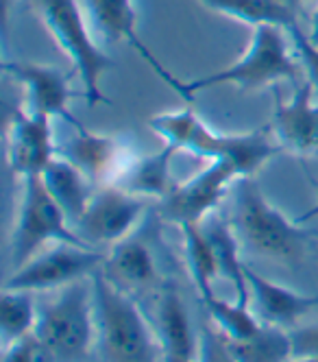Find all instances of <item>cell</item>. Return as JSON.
<instances>
[{
    "mask_svg": "<svg viewBox=\"0 0 318 362\" xmlns=\"http://www.w3.org/2000/svg\"><path fill=\"white\" fill-rule=\"evenodd\" d=\"M179 229L183 234V251H185V262H188L190 277L199 291V297L205 299L209 295H214V279L220 275L214 247H211V240L203 223H188L181 225Z\"/></svg>",
    "mask_w": 318,
    "mask_h": 362,
    "instance_id": "22",
    "label": "cell"
},
{
    "mask_svg": "<svg viewBox=\"0 0 318 362\" xmlns=\"http://www.w3.org/2000/svg\"><path fill=\"white\" fill-rule=\"evenodd\" d=\"M88 18L96 31L110 42H124L153 68V72L179 96L183 94V79L175 76L162 62L153 55V50L138 35V11L134 0H83Z\"/></svg>",
    "mask_w": 318,
    "mask_h": 362,
    "instance_id": "13",
    "label": "cell"
},
{
    "mask_svg": "<svg viewBox=\"0 0 318 362\" xmlns=\"http://www.w3.org/2000/svg\"><path fill=\"white\" fill-rule=\"evenodd\" d=\"M199 362H235V358H233V354L229 349V341L216 327L214 329L205 327L203 339H201Z\"/></svg>",
    "mask_w": 318,
    "mask_h": 362,
    "instance_id": "29",
    "label": "cell"
},
{
    "mask_svg": "<svg viewBox=\"0 0 318 362\" xmlns=\"http://www.w3.org/2000/svg\"><path fill=\"white\" fill-rule=\"evenodd\" d=\"M52 118L20 110L11 116L7 127V162L16 177H37L57 158Z\"/></svg>",
    "mask_w": 318,
    "mask_h": 362,
    "instance_id": "12",
    "label": "cell"
},
{
    "mask_svg": "<svg viewBox=\"0 0 318 362\" xmlns=\"http://www.w3.org/2000/svg\"><path fill=\"white\" fill-rule=\"evenodd\" d=\"M151 132L164 138L179 151H190L207 160H227L245 177H255L279 151H283L271 129H257L249 134H218L192 107L179 112H162L148 118Z\"/></svg>",
    "mask_w": 318,
    "mask_h": 362,
    "instance_id": "1",
    "label": "cell"
},
{
    "mask_svg": "<svg viewBox=\"0 0 318 362\" xmlns=\"http://www.w3.org/2000/svg\"><path fill=\"white\" fill-rule=\"evenodd\" d=\"M235 362H283L293 358L290 334L277 325L264 323L257 334L245 341H229Z\"/></svg>",
    "mask_w": 318,
    "mask_h": 362,
    "instance_id": "24",
    "label": "cell"
},
{
    "mask_svg": "<svg viewBox=\"0 0 318 362\" xmlns=\"http://www.w3.org/2000/svg\"><path fill=\"white\" fill-rule=\"evenodd\" d=\"M157 336L162 347V360H199L201 341L196 339L188 308L177 288L166 286L157 305Z\"/></svg>",
    "mask_w": 318,
    "mask_h": 362,
    "instance_id": "16",
    "label": "cell"
},
{
    "mask_svg": "<svg viewBox=\"0 0 318 362\" xmlns=\"http://www.w3.org/2000/svg\"><path fill=\"white\" fill-rule=\"evenodd\" d=\"M307 40L318 48V7H316V11H314V16H312V29H310V33H307Z\"/></svg>",
    "mask_w": 318,
    "mask_h": 362,
    "instance_id": "32",
    "label": "cell"
},
{
    "mask_svg": "<svg viewBox=\"0 0 318 362\" xmlns=\"http://www.w3.org/2000/svg\"><path fill=\"white\" fill-rule=\"evenodd\" d=\"M61 153L94 184H114L131 160L116 138L88 132L86 127L78 129L76 136L61 148Z\"/></svg>",
    "mask_w": 318,
    "mask_h": 362,
    "instance_id": "15",
    "label": "cell"
},
{
    "mask_svg": "<svg viewBox=\"0 0 318 362\" xmlns=\"http://www.w3.org/2000/svg\"><path fill=\"white\" fill-rule=\"evenodd\" d=\"M3 70L9 72L13 79L26 90V110L48 116V118H64L74 127V132L83 129L70 110V98L74 92L70 90L68 72L33 62H3Z\"/></svg>",
    "mask_w": 318,
    "mask_h": 362,
    "instance_id": "11",
    "label": "cell"
},
{
    "mask_svg": "<svg viewBox=\"0 0 318 362\" xmlns=\"http://www.w3.org/2000/svg\"><path fill=\"white\" fill-rule=\"evenodd\" d=\"M240 179L233 164L227 160H211L201 173L188 181L175 184V188L162 199V216L175 225L203 223L214 214L225 192L233 181Z\"/></svg>",
    "mask_w": 318,
    "mask_h": 362,
    "instance_id": "9",
    "label": "cell"
},
{
    "mask_svg": "<svg viewBox=\"0 0 318 362\" xmlns=\"http://www.w3.org/2000/svg\"><path fill=\"white\" fill-rule=\"evenodd\" d=\"M312 186L316 188V197H318V181H312ZM318 216V201L312 205V208L305 212V214H301L299 218H297V223H305V221H312V218H316Z\"/></svg>",
    "mask_w": 318,
    "mask_h": 362,
    "instance_id": "31",
    "label": "cell"
},
{
    "mask_svg": "<svg viewBox=\"0 0 318 362\" xmlns=\"http://www.w3.org/2000/svg\"><path fill=\"white\" fill-rule=\"evenodd\" d=\"M90 245L70 227L68 214L46 190L42 175L22 179V199L11 231V264L20 269L44 245Z\"/></svg>",
    "mask_w": 318,
    "mask_h": 362,
    "instance_id": "7",
    "label": "cell"
},
{
    "mask_svg": "<svg viewBox=\"0 0 318 362\" xmlns=\"http://www.w3.org/2000/svg\"><path fill=\"white\" fill-rule=\"evenodd\" d=\"M199 3L209 11L245 22L253 29L273 24V27L288 31L290 27L299 24V11L279 3V0H199Z\"/></svg>",
    "mask_w": 318,
    "mask_h": 362,
    "instance_id": "21",
    "label": "cell"
},
{
    "mask_svg": "<svg viewBox=\"0 0 318 362\" xmlns=\"http://www.w3.org/2000/svg\"><path fill=\"white\" fill-rule=\"evenodd\" d=\"M288 33L293 35L295 42V50H297V57L301 59L305 74H307V81L314 86V90L318 92V48L307 40V33H303V29L299 24L290 27Z\"/></svg>",
    "mask_w": 318,
    "mask_h": 362,
    "instance_id": "28",
    "label": "cell"
},
{
    "mask_svg": "<svg viewBox=\"0 0 318 362\" xmlns=\"http://www.w3.org/2000/svg\"><path fill=\"white\" fill-rule=\"evenodd\" d=\"M90 281L98 339L107 362H157V341L140 305L100 269Z\"/></svg>",
    "mask_w": 318,
    "mask_h": 362,
    "instance_id": "2",
    "label": "cell"
},
{
    "mask_svg": "<svg viewBox=\"0 0 318 362\" xmlns=\"http://www.w3.org/2000/svg\"><path fill=\"white\" fill-rule=\"evenodd\" d=\"M179 148L172 144H164L157 153L142 155V158H131L129 164L122 168L114 186L138 194L142 199H159L162 201L172 188V160Z\"/></svg>",
    "mask_w": 318,
    "mask_h": 362,
    "instance_id": "18",
    "label": "cell"
},
{
    "mask_svg": "<svg viewBox=\"0 0 318 362\" xmlns=\"http://www.w3.org/2000/svg\"><path fill=\"white\" fill-rule=\"evenodd\" d=\"M146 210V201L120 186L105 184L94 192L76 231L90 245H118L136 231Z\"/></svg>",
    "mask_w": 318,
    "mask_h": 362,
    "instance_id": "10",
    "label": "cell"
},
{
    "mask_svg": "<svg viewBox=\"0 0 318 362\" xmlns=\"http://www.w3.org/2000/svg\"><path fill=\"white\" fill-rule=\"evenodd\" d=\"M205 231L214 247L216 260H218V271L223 277H227L233 288H235V299L240 301H251V291L247 281V264L240 260V236H237L235 227L220 218V216H207L203 221Z\"/></svg>",
    "mask_w": 318,
    "mask_h": 362,
    "instance_id": "20",
    "label": "cell"
},
{
    "mask_svg": "<svg viewBox=\"0 0 318 362\" xmlns=\"http://www.w3.org/2000/svg\"><path fill=\"white\" fill-rule=\"evenodd\" d=\"M40 310L35 305L33 293L3 288L0 295V327H3L5 345L35 334Z\"/></svg>",
    "mask_w": 318,
    "mask_h": 362,
    "instance_id": "26",
    "label": "cell"
},
{
    "mask_svg": "<svg viewBox=\"0 0 318 362\" xmlns=\"http://www.w3.org/2000/svg\"><path fill=\"white\" fill-rule=\"evenodd\" d=\"M110 277L129 286H151L157 281V262L153 251L136 238H126L114 245L110 255Z\"/></svg>",
    "mask_w": 318,
    "mask_h": 362,
    "instance_id": "23",
    "label": "cell"
},
{
    "mask_svg": "<svg viewBox=\"0 0 318 362\" xmlns=\"http://www.w3.org/2000/svg\"><path fill=\"white\" fill-rule=\"evenodd\" d=\"M247 281L251 299L257 305V313L269 325L285 327L293 325L299 317L318 305V295H303L293 288H285L281 284L271 281L247 267Z\"/></svg>",
    "mask_w": 318,
    "mask_h": 362,
    "instance_id": "17",
    "label": "cell"
},
{
    "mask_svg": "<svg viewBox=\"0 0 318 362\" xmlns=\"http://www.w3.org/2000/svg\"><path fill=\"white\" fill-rule=\"evenodd\" d=\"M162 362H199V360H172V358H164Z\"/></svg>",
    "mask_w": 318,
    "mask_h": 362,
    "instance_id": "35",
    "label": "cell"
},
{
    "mask_svg": "<svg viewBox=\"0 0 318 362\" xmlns=\"http://www.w3.org/2000/svg\"><path fill=\"white\" fill-rule=\"evenodd\" d=\"M42 181L46 190L50 192V197L61 205V210L68 214V218L74 225L81 221V216L86 214L88 205L96 192L92 188L94 181L66 158L52 160L42 173Z\"/></svg>",
    "mask_w": 318,
    "mask_h": 362,
    "instance_id": "19",
    "label": "cell"
},
{
    "mask_svg": "<svg viewBox=\"0 0 318 362\" xmlns=\"http://www.w3.org/2000/svg\"><path fill=\"white\" fill-rule=\"evenodd\" d=\"M297 76V62L293 59L285 29L264 24L253 29L251 44L247 53L240 55L231 66L209 72L196 79H183V94L185 103H192L196 92L216 88V86H235L240 90H259L273 86L277 81H293Z\"/></svg>",
    "mask_w": 318,
    "mask_h": 362,
    "instance_id": "4",
    "label": "cell"
},
{
    "mask_svg": "<svg viewBox=\"0 0 318 362\" xmlns=\"http://www.w3.org/2000/svg\"><path fill=\"white\" fill-rule=\"evenodd\" d=\"M102 264L105 255L90 249V245H55L44 253L33 255L20 269H13L3 288L29 293L66 288L74 281L92 277Z\"/></svg>",
    "mask_w": 318,
    "mask_h": 362,
    "instance_id": "8",
    "label": "cell"
},
{
    "mask_svg": "<svg viewBox=\"0 0 318 362\" xmlns=\"http://www.w3.org/2000/svg\"><path fill=\"white\" fill-rule=\"evenodd\" d=\"M279 3H283V5H288V7H293V9L299 11V7H301L303 3H307V0H279Z\"/></svg>",
    "mask_w": 318,
    "mask_h": 362,
    "instance_id": "33",
    "label": "cell"
},
{
    "mask_svg": "<svg viewBox=\"0 0 318 362\" xmlns=\"http://www.w3.org/2000/svg\"><path fill=\"white\" fill-rule=\"evenodd\" d=\"M3 362H57V358L35 334H29L5 345Z\"/></svg>",
    "mask_w": 318,
    "mask_h": 362,
    "instance_id": "27",
    "label": "cell"
},
{
    "mask_svg": "<svg viewBox=\"0 0 318 362\" xmlns=\"http://www.w3.org/2000/svg\"><path fill=\"white\" fill-rule=\"evenodd\" d=\"M33 7L48 35L72 62L76 76L81 79L88 107L92 110L98 103H110L100 90V79L114 68V62L94 42L86 7H81L78 0H33Z\"/></svg>",
    "mask_w": 318,
    "mask_h": 362,
    "instance_id": "3",
    "label": "cell"
},
{
    "mask_svg": "<svg viewBox=\"0 0 318 362\" xmlns=\"http://www.w3.org/2000/svg\"><path fill=\"white\" fill-rule=\"evenodd\" d=\"M205 303V310L209 319L214 321L216 329L225 336L227 341H245V339H251L253 334L259 332V327L264 323H259L255 319V315L251 313V308L247 301H227V299H220L216 293L209 295L203 299Z\"/></svg>",
    "mask_w": 318,
    "mask_h": 362,
    "instance_id": "25",
    "label": "cell"
},
{
    "mask_svg": "<svg viewBox=\"0 0 318 362\" xmlns=\"http://www.w3.org/2000/svg\"><path fill=\"white\" fill-rule=\"evenodd\" d=\"M290 343H293V356L318 360V323L290 332Z\"/></svg>",
    "mask_w": 318,
    "mask_h": 362,
    "instance_id": "30",
    "label": "cell"
},
{
    "mask_svg": "<svg viewBox=\"0 0 318 362\" xmlns=\"http://www.w3.org/2000/svg\"><path fill=\"white\" fill-rule=\"evenodd\" d=\"M271 132L277 144L290 153H318V100H314V86L307 79L288 103L275 92Z\"/></svg>",
    "mask_w": 318,
    "mask_h": 362,
    "instance_id": "14",
    "label": "cell"
},
{
    "mask_svg": "<svg viewBox=\"0 0 318 362\" xmlns=\"http://www.w3.org/2000/svg\"><path fill=\"white\" fill-rule=\"evenodd\" d=\"M283 362H318V360H314V358H297V356H293V358H288V360H283Z\"/></svg>",
    "mask_w": 318,
    "mask_h": 362,
    "instance_id": "34",
    "label": "cell"
},
{
    "mask_svg": "<svg viewBox=\"0 0 318 362\" xmlns=\"http://www.w3.org/2000/svg\"><path fill=\"white\" fill-rule=\"evenodd\" d=\"M35 336L57 362H86L98 339L92 281H74L40 310Z\"/></svg>",
    "mask_w": 318,
    "mask_h": 362,
    "instance_id": "5",
    "label": "cell"
},
{
    "mask_svg": "<svg viewBox=\"0 0 318 362\" xmlns=\"http://www.w3.org/2000/svg\"><path fill=\"white\" fill-rule=\"evenodd\" d=\"M233 227L240 240L257 255L293 260L303 253L305 234L297 223L264 197L253 177L237 179Z\"/></svg>",
    "mask_w": 318,
    "mask_h": 362,
    "instance_id": "6",
    "label": "cell"
}]
</instances>
